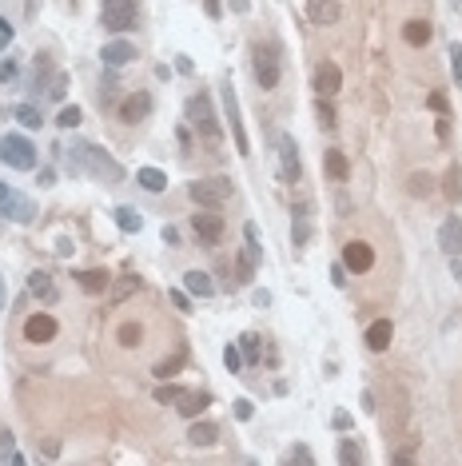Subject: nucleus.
Wrapping results in <instances>:
<instances>
[{"instance_id":"obj_39","label":"nucleus","mask_w":462,"mask_h":466,"mask_svg":"<svg viewBox=\"0 0 462 466\" xmlns=\"http://www.w3.org/2000/svg\"><path fill=\"white\" fill-rule=\"evenodd\" d=\"M446 56H451V72H454V80H458V88H462V48H458V44H451Z\"/></svg>"},{"instance_id":"obj_16","label":"nucleus","mask_w":462,"mask_h":466,"mask_svg":"<svg viewBox=\"0 0 462 466\" xmlns=\"http://www.w3.org/2000/svg\"><path fill=\"white\" fill-rule=\"evenodd\" d=\"M104 64L108 68H124V64H131L136 60V44H128V40H112V44H104Z\"/></svg>"},{"instance_id":"obj_45","label":"nucleus","mask_w":462,"mask_h":466,"mask_svg":"<svg viewBox=\"0 0 462 466\" xmlns=\"http://www.w3.org/2000/svg\"><path fill=\"white\" fill-rule=\"evenodd\" d=\"M64 88H68V80H64V76H56V80H52V88H48V96H56V100H60Z\"/></svg>"},{"instance_id":"obj_48","label":"nucleus","mask_w":462,"mask_h":466,"mask_svg":"<svg viewBox=\"0 0 462 466\" xmlns=\"http://www.w3.org/2000/svg\"><path fill=\"white\" fill-rule=\"evenodd\" d=\"M9 40H12V24L4 21V16H0V48H4V44H9Z\"/></svg>"},{"instance_id":"obj_36","label":"nucleus","mask_w":462,"mask_h":466,"mask_svg":"<svg viewBox=\"0 0 462 466\" xmlns=\"http://www.w3.org/2000/svg\"><path fill=\"white\" fill-rule=\"evenodd\" d=\"M431 175H426V172H414L411 175V195H431Z\"/></svg>"},{"instance_id":"obj_10","label":"nucleus","mask_w":462,"mask_h":466,"mask_svg":"<svg viewBox=\"0 0 462 466\" xmlns=\"http://www.w3.org/2000/svg\"><path fill=\"white\" fill-rule=\"evenodd\" d=\"M339 88H343V72H339V64H335V60L315 64V92H319V96H335Z\"/></svg>"},{"instance_id":"obj_43","label":"nucleus","mask_w":462,"mask_h":466,"mask_svg":"<svg viewBox=\"0 0 462 466\" xmlns=\"http://www.w3.org/2000/svg\"><path fill=\"white\" fill-rule=\"evenodd\" d=\"M156 399H160V403H176V399H180V386H160Z\"/></svg>"},{"instance_id":"obj_27","label":"nucleus","mask_w":462,"mask_h":466,"mask_svg":"<svg viewBox=\"0 0 462 466\" xmlns=\"http://www.w3.org/2000/svg\"><path fill=\"white\" fill-rule=\"evenodd\" d=\"M116 227H120V232H140L144 215L136 212V207H116Z\"/></svg>"},{"instance_id":"obj_47","label":"nucleus","mask_w":462,"mask_h":466,"mask_svg":"<svg viewBox=\"0 0 462 466\" xmlns=\"http://www.w3.org/2000/svg\"><path fill=\"white\" fill-rule=\"evenodd\" d=\"M203 12H208L211 21H215V16L223 12V4H220V0H203Z\"/></svg>"},{"instance_id":"obj_1","label":"nucleus","mask_w":462,"mask_h":466,"mask_svg":"<svg viewBox=\"0 0 462 466\" xmlns=\"http://www.w3.org/2000/svg\"><path fill=\"white\" fill-rule=\"evenodd\" d=\"M68 168H72V175H80V172H92L96 180H108V183H120L124 180V168L116 160H112L104 148H96V143H84V140H76L68 148Z\"/></svg>"},{"instance_id":"obj_34","label":"nucleus","mask_w":462,"mask_h":466,"mask_svg":"<svg viewBox=\"0 0 462 466\" xmlns=\"http://www.w3.org/2000/svg\"><path fill=\"white\" fill-rule=\"evenodd\" d=\"M223 367H227V371H231V375H240V371H243V351H240V347H223Z\"/></svg>"},{"instance_id":"obj_28","label":"nucleus","mask_w":462,"mask_h":466,"mask_svg":"<svg viewBox=\"0 0 462 466\" xmlns=\"http://www.w3.org/2000/svg\"><path fill=\"white\" fill-rule=\"evenodd\" d=\"M442 192H446V200H451V203H462V168H458V163H451V172H446V188H442Z\"/></svg>"},{"instance_id":"obj_18","label":"nucleus","mask_w":462,"mask_h":466,"mask_svg":"<svg viewBox=\"0 0 462 466\" xmlns=\"http://www.w3.org/2000/svg\"><path fill=\"white\" fill-rule=\"evenodd\" d=\"M0 215H4V220H16V223H28L36 212H32V203L24 200V195H16V192H12L9 200L0 203Z\"/></svg>"},{"instance_id":"obj_19","label":"nucleus","mask_w":462,"mask_h":466,"mask_svg":"<svg viewBox=\"0 0 462 466\" xmlns=\"http://www.w3.org/2000/svg\"><path fill=\"white\" fill-rule=\"evenodd\" d=\"M176 403H180L176 411H180L183 418H195L203 406L211 403V395H208V391H180V399H176Z\"/></svg>"},{"instance_id":"obj_32","label":"nucleus","mask_w":462,"mask_h":466,"mask_svg":"<svg viewBox=\"0 0 462 466\" xmlns=\"http://www.w3.org/2000/svg\"><path fill=\"white\" fill-rule=\"evenodd\" d=\"M240 351H243V363H259V335H243L240 339Z\"/></svg>"},{"instance_id":"obj_37","label":"nucleus","mask_w":462,"mask_h":466,"mask_svg":"<svg viewBox=\"0 0 462 466\" xmlns=\"http://www.w3.org/2000/svg\"><path fill=\"white\" fill-rule=\"evenodd\" d=\"M315 116H319V124H323V128H335V124H339V120H335V108H331L327 100H319V104H315Z\"/></svg>"},{"instance_id":"obj_44","label":"nucleus","mask_w":462,"mask_h":466,"mask_svg":"<svg viewBox=\"0 0 462 466\" xmlns=\"http://www.w3.org/2000/svg\"><path fill=\"white\" fill-rule=\"evenodd\" d=\"M16 72H21V68H16V60L0 64V80H4V84H9V80H16Z\"/></svg>"},{"instance_id":"obj_23","label":"nucleus","mask_w":462,"mask_h":466,"mask_svg":"<svg viewBox=\"0 0 462 466\" xmlns=\"http://www.w3.org/2000/svg\"><path fill=\"white\" fill-rule=\"evenodd\" d=\"M220 438V426L215 423H191V430H188V443L191 446H211Z\"/></svg>"},{"instance_id":"obj_52","label":"nucleus","mask_w":462,"mask_h":466,"mask_svg":"<svg viewBox=\"0 0 462 466\" xmlns=\"http://www.w3.org/2000/svg\"><path fill=\"white\" fill-rule=\"evenodd\" d=\"M335 426H339V430H347V426H351V415H347V411H339V415H335Z\"/></svg>"},{"instance_id":"obj_6","label":"nucleus","mask_w":462,"mask_h":466,"mask_svg":"<svg viewBox=\"0 0 462 466\" xmlns=\"http://www.w3.org/2000/svg\"><path fill=\"white\" fill-rule=\"evenodd\" d=\"M100 24L112 32H124L136 24V0H104L100 4Z\"/></svg>"},{"instance_id":"obj_40","label":"nucleus","mask_w":462,"mask_h":466,"mask_svg":"<svg viewBox=\"0 0 462 466\" xmlns=\"http://www.w3.org/2000/svg\"><path fill=\"white\" fill-rule=\"evenodd\" d=\"M120 343H124V347H136V343H140V327L124 323V327H120Z\"/></svg>"},{"instance_id":"obj_21","label":"nucleus","mask_w":462,"mask_h":466,"mask_svg":"<svg viewBox=\"0 0 462 466\" xmlns=\"http://www.w3.org/2000/svg\"><path fill=\"white\" fill-rule=\"evenodd\" d=\"M183 287H188L195 299H211V295H215V283H211L208 271H188L183 275Z\"/></svg>"},{"instance_id":"obj_41","label":"nucleus","mask_w":462,"mask_h":466,"mask_svg":"<svg viewBox=\"0 0 462 466\" xmlns=\"http://www.w3.org/2000/svg\"><path fill=\"white\" fill-rule=\"evenodd\" d=\"M252 415H255V406L247 403V399H240V403H235V418H240V423H247Z\"/></svg>"},{"instance_id":"obj_7","label":"nucleus","mask_w":462,"mask_h":466,"mask_svg":"<svg viewBox=\"0 0 462 466\" xmlns=\"http://www.w3.org/2000/svg\"><path fill=\"white\" fill-rule=\"evenodd\" d=\"M223 112H227V124H231V136H235L240 156H252V140H247V132H243V116H240V96H235L231 84H223Z\"/></svg>"},{"instance_id":"obj_53","label":"nucleus","mask_w":462,"mask_h":466,"mask_svg":"<svg viewBox=\"0 0 462 466\" xmlns=\"http://www.w3.org/2000/svg\"><path fill=\"white\" fill-rule=\"evenodd\" d=\"M247 9H252L247 0H231V12H247Z\"/></svg>"},{"instance_id":"obj_26","label":"nucleus","mask_w":462,"mask_h":466,"mask_svg":"<svg viewBox=\"0 0 462 466\" xmlns=\"http://www.w3.org/2000/svg\"><path fill=\"white\" fill-rule=\"evenodd\" d=\"M76 279H80V287H84V291H92V295L108 291V283H112V275H108V271H80Z\"/></svg>"},{"instance_id":"obj_5","label":"nucleus","mask_w":462,"mask_h":466,"mask_svg":"<svg viewBox=\"0 0 462 466\" xmlns=\"http://www.w3.org/2000/svg\"><path fill=\"white\" fill-rule=\"evenodd\" d=\"M188 195L200 207H223L231 200V180H195L188 183Z\"/></svg>"},{"instance_id":"obj_38","label":"nucleus","mask_w":462,"mask_h":466,"mask_svg":"<svg viewBox=\"0 0 462 466\" xmlns=\"http://www.w3.org/2000/svg\"><path fill=\"white\" fill-rule=\"evenodd\" d=\"M287 462H303V466H311V462H315V455L307 450V446H291V450H287Z\"/></svg>"},{"instance_id":"obj_54","label":"nucleus","mask_w":462,"mask_h":466,"mask_svg":"<svg viewBox=\"0 0 462 466\" xmlns=\"http://www.w3.org/2000/svg\"><path fill=\"white\" fill-rule=\"evenodd\" d=\"M9 195H12V188H9V183H0V203L9 200Z\"/></svg>"},{"instance_id":"obj_14","label":"nucleus","mask_w":462,"mask_h":466,"mask_svg":"<svg viewBox=\"0 0 462 466\" xmlns=\"http://www.w3.org/2000/svg\"><path fill=\"white\" fill-rule=\"evenodd\" d=\"M439 247L446 255H462V220L458 215H451V220L439 227Z\"/></svg>"},{"instance_id":"obj_24","label":"nucleus","mask_w":462,"mask_h":466,"mask_svg":"<svg viewBox=\"0 0 462 466\" xmlns=\"http://www.w3.org/2000/svg\"><path fill=\"white\" fill-rule=\"evenodd\" d=\"M136 183H140L144 192H163V188H168V175H163L160 168H140V172H136Z\"/></svg>"},{"instance_id":"obj_12","label":"nucleus","mask_w":462,"mask_h":466,"mask_svg":"<svg viewBox=\"0 0 462 466\" xmlns=\"http://www.w3.org/2000/svg\"><path fill=\"white\" fill-rule=\"evenodd\" d=\"M24 339L28 343H48V339H56V319L52 315H32L28 323H24Z\"/></svg>"},{"instance_id":"obj_3","label":"nucleus","mask_w":462,"mask_h":466,"mask_svg":"<svg viewBox=\"0 0 462 466\" xmlns=\"http://www.w3.org/2000/svg\"><path fill=\"white\" fill-rule=\"evenodd\" d=\"M0 160L9 163V168H16V172H32L36 168V148L24 136H4L0 140Z\"/></svg>"},{"instance_id":"obj_42","label":"nucleus","mask_w":462,"mask_h":466,"mask_svg":"<svg viewBox=\"0 0 462 466\" xmlns=\"http://www.w3.org/2000/svg\"><path fill=\"white\" fill-rule=\"evenodd\" d=\"M180 363H183V355H176L171 363H160V367H156V375H160V379H168L171 371H180Z\"/></svg>"},{"instance_id":"obj_49","label":"nucleus","mask_w":462,"mask_h":466,"mask_svg":"<svg viewBox=\"0 0 462 466\" xmlns=\"http://www.w3.org/2000/svg\"><path fill=\"white\" fill-rule=\"evenodd\" d=\"M451 275L458 279V287H462V255H451Z\"/></svg>"},{"instance_id":"obj_8","label":"nucleus","mask_w":462,"mask_h":466,"mask_svg":"<svg viewBox=\"0 0 462 466\" xmlns=\"http://www.w3.org/2000/svg\"><path fill=\"white\" fill-rule=\"evenodd\" d=\"M343 267H347V271H355V275L371 271V267H375V251H371V244H362V239H351V244L343 247Z\"/></svg>"},{"instance_id":"obj_31","label":"nucleus","mask_w":462,"mask_h":466,"mask_svg":"<svg viewBox=\"0 0 462 466\" xmlns=\"http://www.w3.org/2000/svg\"><path fill=\"white\" fill-rule=\"evenodd\" d=\"M339 462H347V466L362 462V446L355 443V438H343V443H339Z\"/></svg>"},{"instance_id":"obj_2","label":"nucleus","mask_w":462,"mask_h":466,"mask_svg":"<svg viewBox=\"0 0 462 466\" xmlns=\"http://www.w3.org/2000/svg\"><path fill=\"white\" fill-rule=\"evenodd\" d=\"M188 120H191V128L211 143V148H220V140H223L220 136V120H215V108H211V100L203 96V92L188 100Z\"/></svg>"},{"instance_id":"obj_4","label":"nucleus","mask_w":462,"mask_h":466,"mask_svg":"<svg viewBox=\"0 0 462 466\" xmlns=\"http://www.w3.org/2000/svg\"><path fill=\"white\" fill-rule=\"evenodd\" d=\"M252 72H255V80H259L263 92H272L275 84H279V56H275L272 44H255V52H252Z\"/></svg>"},{"instance_id":"obj_35","label":"nucleus","mask_w":462,"mask_h":466,"mask_svg":"<svg viewBox=\"0 0 462 466\" xmlns=\"http://www.w3.org/2000/svg\"><path fill=\"white\" fill-rule=\"evenodd\" d=\"M56 124H60L64 132H72V128L80 124V108H76V104H72V108H60V116H56Z\"/></svg>"},{"instance_id":"obj_22","label":"nucleus","mask_w":462,"mask_h":466,"mask_svg":"<svg viewBox=\"0 0 462 466\" xmlns=\"http://www.w3.org/2000/svg\"><path fill=\"white\" fill-rule=\"evenodd\" d=\"M291 239H295V247H307V239H311V215H307V203H299V207H295Z\"/></svg>"},{"instance_id":"obj_55","label":"nucleus","mask_w":462,"mask_h":466,"mask_svg":"<svg viewBox=\"0 0 462 466\" xmlns=\"http://www.w3.org/2000/svg\"><path fill=\"white\" fill-rule=\"evenodd\" d=\"M454 4H458V0H454Z\"/></svg>"},{"instance_id":"obj_15","label":"nucleus","mask_w":462,"mask_h":466,"mask_svg":"<svg viewBox=\"0 0 462 466\" xmlns=\"http://www.w3.org/2000/svg\"><path fill=\"white\" fill-rule=\"evenodd\" d=\"M148 112H151V96L148 92H136V96H128V100L120 104V120L140 124V120H148Z\"/></svg>"},{"instance_id":"obj_51","label":"nucleus","mask_w":462,"mask_h":466,"mask_svg":"<svg viewBox=\"0 0 462 466\" xmlns=\"http://www.w3.org/2000/svg\"><path fill=\"white\" fill-rule=\"evenodd\" d=\"M343 275H347V267H335V271H331V279H335V287H347V279H343Z\"/></svg>"},{"instance_id":"obj_11","label":"nucleus","mask_w":462,"mask_h":466,"mask_svg":"<svg viewBox=\"0 0 462 466\" xmlns=\"http://www.w3.org/2000/svg\"><path fill=\"white\" fill-rule=\"evenodd\" d=\"M279 168H283V175H287V180H299V175H303L295 136H279Z\"/></svg>"},{"instance_id":"obj_50","label":"nucleus","mask_w":462,"mask_h":466,"mask_svg":"<svg viewBox=\"0 0 462 466\" xmlns=\"http://www.w3.org/2000/svg\"><path fill=\"white\" fill-rule=\"evenodd\" d=\"M136 287H140V279H128V283H120V287H116V299H124V295L136 291Z\"/></svg>"},{"instance_id":"obj_9","label":"nucleus","mask_w":462,"mask_h":466,"mask_svg":"<svg viewBox=\"0 0 462 466\" xmlns=\"http://www.w3.org/2000/svg\"><path fill=\"white\" fill-rule=\"evenodd\" d=\"M191 227H195V235H200L203 244H220V239H223V220L215 215V207L195 212V215H191Z\"/></svg>"},{"instance_id":"obj_25","label":"nucleus","mask_w":462,"mask_h":466,"mask_svg":"<svg viewBox=\"0 0 462 466\" xmlns=\"http://www.w3.org/2000/svg\"><path fill=\"white\" fill-rule=\"evenodd\" d=\"M402 40L411 44V48H422V44L431 40V24L426 21H411L407 28H402Z\"/></svg>"},{"instance_id":"obj_17","label":"nucleus","mask_w":462,"mask_h":466,"mask_svg":"<svg viewBox=\"0 0 462 466\" xmlns=\"http://www.w3.org/2000/svg\"><path fill=\"white\" fill-rule=\"evenodd\" d=\"M391 339H394L391 319H375V323L367 327V347H371V351H387V347H391Z\"/></svg>"},{"instance_id":"obj_33","label":"nucleus","mask_w":462,"mask_h":466,"mask_svg":"<svg viewBox=\"0 0 462 466\" xmlns=\"http://www.w3.org/2000/svg\"><path fill=\"white\" fill-rule=\"evenodd\" d=\"M0 462H21L16 446H12V430H4V426H0Z\"/></svg>"},{"instance_id":"obj_29","label":"nucleus","mask_w":462,"mask_h":466,"mask_svg":"<svg viewBox=\"0 0 462 466\" xmlns=\"http://www.w3.org/2000/svg\"><path fill=\"white\" fill-rule=\"evenodd\" d=\"M12 116H16V120L24 124V128H41V108H36V104H16V108H12Z\"/></svg>"},{"instance_id":"obj_46","label":"nucleus","mask_w":462,"mask_h":466,"mask_svg":"<svg viewBox=\"0 0 462 466\" xmlns=\"http://www.w3.org/2000/svg\"><path fill=\"white\" fill-rule=\"evenodd\" d=\"M171 303L180 307V311H191V299H188L183 291H171Z\"/></svg>"},{"instance_id":"obj_13","label":"nucleus","mask_w":462,"mask_h":466,"mask_svg":"<svg viewBox=\"0 0 462 466\" xmlns=\"http://www.w3.org/2000/svg\"><path fill=\"white\" fill-rule=\"evenodd\" d=\"M307 16H311V24L327 28V24H339L343 4H339V0H311V4H307Z\"/></svg>"},{"instance_id":"obj_30","label":"nucleus","mask_w":462,"mask_h":466,"mask_svg":"<svg viewBox=\"0 0 462 466\" xmlns=\"http://www.w3.org/2000/svg\"><path fill=\"white\" fill-rule=\"evenodd\" d=\"M323 168H327L331 180H347V160H343V152H327L323 156Z\"/></svg>"},{"instance_id":"obj_20","label":"nucleus","mask_w":462,"mask_h":466,"mask_svg":"<svg viewBox=\"0 0 462 466\" xmlns=\"http://www.w3.org/2000/svg\"><path fill=\"white\" fill-rule=\"evenodd\" d=\"M28 295H36L41 303H56V283H52V275L32 271L28 275Z\"/></svg>"}]
</instances>
